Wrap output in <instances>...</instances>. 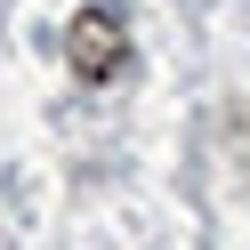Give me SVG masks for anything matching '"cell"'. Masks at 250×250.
<instances>
[{"label": "cell", "instance_id": "cell-1", "mask_svg": "<svg viewBox=\"0 0 250 250\" xmlns=\"http://www.w3.org/2000/svg\"><path fill=\"white\" fill-rule=\"evenodd\" d=\"M65 65L81 73L89 89H105V81H121V73H129V24H121L113 0H89L81 17L65 24Z\"/></svg>", "mask_w": 250, "mask_h": 250}]
</instances>
